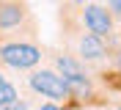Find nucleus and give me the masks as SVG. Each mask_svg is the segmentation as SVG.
<instances>
[{
  "label": "nucleus",
  "mask_w": 121,
  "mask_h": 110,
  "mask_svg": "<svg viewBox=\"0 0 121 110\" xmlns=\"http://www.w3.org/2000/svg\"><path fill=\"white\" fill-rule=\"evenodd\" d=\"M28 85L33 88L36 94L47 96V99H69V96H72L66 80H63L58 72H52V69H36V72H30Z\"/></svg>",
  "instance_id": "f257e3e1"
},
{
  "label": "nucleus",
  "mask_w": 121,
  "mask_h": 110,
  "mask_svg": "<svg viewBox=\"0 0 121 110\" xmlns=\"http://www.w3.org/2000/svg\"><path fill=\"white\" fill-rule=\"evenodd\" d=\"M0 61L11 69H33L41 61V50L28 41H11L0 47Z\"/></svg>",
  "instance_id": "f03ea898"
},
{
  "label": "nucleus",
  "mask_w": 121,
  "mask_h": 110,
  "mask_svg": "<svg viewBox=\"0 0 121 110\" xmlns=\"http://www.w3.org/2000/svg\"><path fill=\"white\" fill-rule=\"evenodd\" d=\"M55 66H58V74L66 80L72 96H88L91 94V83H88V77H85V69L77 63L72 55H58V58H55Z\"/></svg>",
  "instance_id": "7ed1b4c3"
},
{
  "label": "nucleus",
  "mask_w": 121,
  "mask_h": 110,
  "mask_svg": "<svg viewBox=\"0 0 121 110\" xmlns=\"http://www.w3.org/2000/svg\"><path fill=\"white\" fill-rule=\"evenodd\" d=\"M83 22H85V28L94 33V36H110L113 33V19H110V11L102 6H85L83 11Z\"/></svg>",
  "instance_id": "20e7f679"
},
{
  "label": "nucleus",
  "mask_w": 121,
  "mask_h": 110,
  "mask_svg": "<svg viewBox=\"0 0 121 110\" xmlns=\"http://www.w3.org/2000/svg\"><path fill=\"white\" fill-rule=\"evenodd\" d=\"M25 19V6L17 0H6L0 3V30H11Z\"/></svg>",
  "instance_id": "39448f33"
},
{
  "label": "nucleus",
  "mask_w": 121,
  "mask_h": 110,
  "mask_svg": "<svg viewBox=\"0 0 121 110\" xmlns=\"http://www.w3.org/2000/svg\"><path fill=\"white\" fill-rule=\"evenodd\" d=\"M80 55L85 61H102L105 58V44H102V36H94V33H85L80 39Z\"/></svg>",
  "instance_id": "423d86ee"
},
{
  "label": "nucleus",
  "mask_w": 121,
  "mask_h": 110,
  "mask_svg": "<svg viewBox=\"0 0 121 110\" xmlns=\"http://www.w3.org/2000/svg\"><path fill=\"white\" fill-rule=\"evenodd\" d=\"M14 99H17V88L11 85L3 74H0V107H3V105H8V102H14Z\"/></svg>",
  "instance_id": "0eeeda50"
},
{
  "label": "nucleus",
  "mask_w": 121,
  "mask_h": 110,
  "mask_svg": "<svg viewBox=\"0 0 121 110\" xmlns=\"http://www.w3.org/2000/svg\"><path fill=\"white\" fill-rule=\"evenodd\" d=\"M0 110H28V105L25 102H19V99H14V102H8V105H3Z\"/></svg>",
  "instance_id": "6e6552de"
},
{
  "label": "nucleus",
  "mask_w": 121,
  "mask_h": 110,
  "mask_svg": "<svg viewBox=\"0 0 121 110\" xmlns=\"http://www.w3.org/2000/svg\"><path fill=\"white\" fill-rule=\"evenodd\" d=\"M110 11L121 17V0H110Z\"/></svg>",
  "instance_id": "1a4fd4ad"
},
{
  "label": "nucleus",
  "mask_w": 121,
  "mask_h": 110,
  "mask_svg": "<svg viewBox=\"0 0 121 110\" xmlns=\"http://www.w3.org/2000/svg\"><path fill=\"white\" fill-rule=\"evenodd\" d=\"M39 110H63V107H60V105H55V102H47V105H41Z\"/></svg>",
  "instance_id": "9d476101"
},
{
  "label": "nucleus",
  "mask_w": 121,
  "mask_h": 110,
  "mask_svg": "<svg viewBox=\"0 0 121 110\" xmlns=\"http://www.w3.org/2000/svg\"><path fill=\"white\" fill-rule=\"evenodd\" d=\"M72 3H80V0H72Z\"/></svg>",
  "instance_id": "9b49d317"
},
{
  "label": "nucleus",
  "mask_w": 121,
  "mask_h": 110,
  "mask_svg": "<svg viewBox=\"0 0 121 110\" xmlns=\"http://www.w3.org/2000/svg\"><path fill=\"white\" fill-rule=\"evenodd\" d=\"M116 110H121V107H116Z\"/></svg>",
  "instance_id": "f8f14e48"
}]
</instances>
